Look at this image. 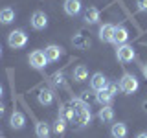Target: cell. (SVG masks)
Returning <instances> with one entry per match:
<instances>
[{
	"label": "cell",
	"instance_id": "1",
	"mask_svg": "<svg viewBox=\"0 0 147 138\" xmlns=\"http://www.w3.org/2000/svg\"><path fill=\"white\" fill-rule=\"evenodd\" d=\"M72 107H74V110H76V118H74V120H76V127L88 125L90 120H92L88 105H86L85 101H81V99H74L72 101Z\"/></svg>",
	"mask_w": 147,
	"mask_h": 138
},
{
	"label": "cell",
	"instance_id": "2",
	"mask_svg": "<svg viewBox=\"0 0 147 138\" xmlns=\"http://www.w3.org/2000/svg\"><path fill=\"white\" fill-rule=\"evenodd\" d=\"M138 87H140V83H138L136 76H132V74H123L121 79H119V90L125 92V94H134Z\"/></svg>",
	"mask_w": 147,
	"mask_h": 138
},
{
	"label": "cell",
	"instance_id": "3",
	"mask_svg": "<svg viewBox=\"0 0 147 138\" xmlns=\"http://www.w3.org/2000/svg\"><path fill=\"white\" fill-rule=\"evenodd\" d=\"M7 44L11 46V48H24V46L28 44V35L24 30H13L11 33L7 35Z\"/></svg>",
	"mask_w": 147,
	"mask_h": 138
},
{
	"label": "cell",
	"instance_id": "4",
	"mask_svg": "<svg viewBox=\"0 0 147 138\" xmlns=\"http://www.w3.org/2000/svg\"><path fill=\"white\" fill-rule=\"evenodd\" d=\"M116 57H118V61H119V63H131L132 59L136 57L134 48H132L131 44H121V46H118V50H116Z\"/></svg>",
	"mask_w": 147,
	"mask_h": 138
},
{
	"label": "cell",
	"instance_id": "5",
	"mask_svg": "<svg viewBox=\"0 0 147 138\" xmlns=\"http://www.w3.org/2000/svg\"><path fill=\"white\" fill-rule=\"evenodd\" d=\"M46 63H48V59H46L44 52H40V50H35V52L30 53V64L37 70H42L46 66Z\"/></svg>",
	"mask_w": 147,
	"mask_h": 138
},
{
	"label": "cell",
	"instance_id": "6",
	"mask_svg": "<svg viewBox=\"0 0 147 138\" xmlns=\"http://www.w3.org/2000/svg\"><path fill=\"white\" fill-rule=\"evenodd\" d=\"M90 87L96 92H99V90H105L109 87V81H107V77H105L101 72H96L94 76H92V79H90Z\"/></svg>",
	"mask_w": 147,
	"mask_h": 138
},
{
	"label": "cell",
	"instance_id": "7",
	"mask_svg": "<svg viewBox=\"0 0 147 138\" xmlns=\"http://www.w3.org/2000/svg\"><path fill=\"white\" fill-rule=\"evenodd\" d=\"M44 55H46V59H48V63H55V61H59V57L63 55V48L57 46V44H50V46L44 48Z\"/></svg>",
	"mask_w": 147,
	"mask_h": 138
},
{
	"label": "cell",
	"instance_id": "8",
	"mask_svg": "<svg viewBox=\"0 0 147 138\" xmlns=\"http://www.w3.org/2000/svg\"><path fill=\"white\" fill-rule=\"evenodd\" d=\"M114 31H116V26L103 24L99 28V41H103V43H114Z\"/></svg>",
	"mask_w": 147,
	"mask_h": 138
},
{
	"label": "cell",
	"instance_id": "9",
	"mask_svg": "<svg viewBox=\"0 0 147 138\" xmlns=\"http://www.w3.org/2000/svg\"><path fill=\"white\" fill-rule=\"evenodd\" d=\"M31 26L35 28V30H44L46 26H48V17H46L44 11H35L33 15H31Z\"/></svg>",
	"mask_w": 147,
	"mask_h": 138
},
{
	"label": "cell",
	"instance_id": "10",
	"mask_svg": "<svg viewBox=\"0 0 147 138\" xmlns=\"http://www.w3.org/2000/svg\"><path fill=\"white\" fill-rule=\"evenodd\" d=\"M63 7H64V13H66V15L76 17V15L81 13V0H64Z\"/></svg>",
	"mask_w": 147,
	"mask_h": 138
},
{
	"label": "cell",
	"instance_id": "11",
	"mask_svg": "<svg viewBox=\"0 0 147 138\" xmlns=\"http://www.w3.org/2000/svg\"><path fill=\"white\" fill-rule=\"evenodd\" d=\"M129 41V31L125 26H116V31H114V44L121 46V44H127Z\"/></svg>",
	"mask_w": 147,
	"mask_h": 138
},
{
	"label": "cell",
	"instance_id": "12",
	"mask_svg": "<svg viewBox=\"0 0 147 138\" xmlns=\"http://www.w3.org/2000/svg\"><path fill=\"white\" fill-rule=\"evenodd\" d=\"M9 125H11L13 129H24L26 125V118H24V114L20 112V110H15V112L11 114V118H9Z\"/></svg>",
	"mask_w": 147,
	"mask_h": 138
},
{
	"label": "cell",
	"instance_id": "13",
	"mask_svg": "<svg viewBox=\"0 0 147 138\" xmlns=\"http://www.w3.org/2000/svg\"><path fill=\"white\" fill-rule=\"evenodd\" d=\"M83 18H85V22H88V24H98L99 18H101V13H99L98 7H86Z\"/></svg>",
	"mask_w": 147,
	"mask_h": 138
},
{
	"label": "cell",
	"instance_id": "14",
	"mask_svg": "<svg viewBox=\"0 0 147 138\" xmlns=\"http://www.w3.org/2000/svg\"><path fill=\"white\" fill-rule=\"evenodd\" d=\"M110 135H112V138H125L127 136V125L123 122L112 123V127H110Z\"/></svg>",
	"mask_w": 147,
	"mask_h": 138
},
{
	"label": "cell",
	"instance_id": "15",
	"mask_svg": "<svg viewBox=\"0 0 147 138\" xmlns=\"http://www.w3.org/2000/svg\"><path fill=\"white\" fill-rule=\"evenodd\" d=\"M96 99H98V103L101 105V107H107V105L112 103L114 96L109 92V89H105V90H99L98 94H96Z\"/></svg>",
	"mask_w": 147,
	"mask_h": 138
},
{
	"label": "cell",
	"instance_id": "16",
	"mask_svg": "<svg viewBox=\"0 0 147 138\" xmlns=\"http://www.w3.org/2000/svg\"><path fill=\"white\" fill-rule=\"evenodd\" d=\"M72 43H74V46H77L79 50H86L90 46V39L86 37L85 33H77V35H74V39H72Z\"/></svg>",
	"mask_w": 147,
	"mask_h": 138
},
{
	"label": "cell",
	"instance_id": "17",
	"mask_svg": "<svg viewBox=\"0 0 147 138\" xmlns=\"http://www.w3.org/2000/svg\"><path fill=\"white\" fill-rule=\"evenodd\" d=\"M13 20H15V11H13V7L0 9V24H11Z\"/></svg>",
	"mask_w": 147,
	"mask_h": 138
},
{
	"label": "cell",
	"instance_id": "18",
	"mask_svg": "<svg viewBox=\"0 0 147 138\" xmlns=\"http://www.w3.org/2000/svg\"><path fill=\"white\" fill-rule=\"evenodd\" d=\"M98 118L101 120L103 123H109V122H112L114 120V109L110 107V105H107V107H103L98 112Z\"/></svg>",
	"mask_w": 147,
	"mask_h": 138
},
{
	"label": "cell",
	"instance_id": "19",
	"mask_svg": "<svg viewBox=\"0 0 147 138\" xmlns=\"http://www.w3.org/2000/svg\"><path fill=\"white\" fill-rule=\"evenodd\" d=\"M35 135L39 138H50V125L46 122H37L35 123Z\"/></svg>",
	"mask_w": 147,
	"mask_h": 138
},
{
	"label": "cell",
	"instance_id": "20",
	"mask_svg": "<svg viewBox=\"0 0 147 138\" xmlns=\"http://www.w3.org/2000/svg\"><path fill=\"white\" fill-rule=\"evenodd\" d=\"M88 77V68L85 64H79V66L74 68V79L76 81H85Z\"/></svg>",
	"mask_w": 147,
	"mask_h": 138
},
{
	"label": "cell",
	"instance_id": "21",
	"mask_svg": "<svg viewBox=\"0 0 147 138\" xmlns=\"http://www.w3.org/2000/svg\"><path fill=\"white\" fill-rule=\"evenodd\" d=\"M52 101H53V94H52V90L42 89V90L39 92V103H40V105H52Z\"/></svg>",
	"mask_w": 147,
	"mask_h": 138
},
{
	"label": "cell",
	"instance_id": "22",
	"mask_svg": "<svg viewBox=\"0 0 147 138\" xmlns=\"http://www.w3.org/2000/svg\"><path fill=\"white\" fill-rule=\"evenodd\" d=\"M64 127H66V120L59 116V120L53 123V131L57 133V135H63V133H64Z\"/></svg>",
	"mask_w": 147,
	"mask_h": 138
},
{
	"label": "cell",
	"instance_id": "23",
	"mask_svg": "<svg viewBox=\"0 0 147 138\" xmlns=\"http://www.w3.org/2000/svg\"><path fill=\"white\" fill-rule=\"evenodd\" d=\"M138 11H147V0H136Z\"/></svg>",
	"mask_w": 147,
	"mask_h": 138
},
{
	"label": "cell",
	"instance_id": "24",
	"mask_svg": "<svg viewBox=\"0 0 147 138\" xmlns=\"http://www.w3.org/2000/svg\"><path fill=\"white\" fill-rule=\"evenodd\" d=\"M107 89H109V92H110V94H116V92L119 90V85H118V83H109V87H107Z\"/></svg>",
	"mask_w": 147,
	"mask_h": 138
},
{
	"label": "cell",
	"instance_id": "25",
	"mask_svg": "<svg viewBox=\"0 0 147 138\" xmlns=\"http://www.w3.org/2000/svg\"><path fill=\"white\" fill-rule=\"evenodd\" d=\"M142 74H144V77L147 79V63H145V64H142Z\"/></svg>",
	"mask_w": 147,
	"mask_h": 138
},
{
	"label": "cell",
	"instance_id": "26",
	"mask_svg": "<svg viewBox=\"0 0 147 138\" xmlns=\"http://www.w3.org/2000/svg\"><path fill=\"white\" fill-rule=\"evenodd\" d=\"M4 112H6V107H4V103H0V118L4 116Z\"/></svg>",
	"mask_w": 147,
	"mask_h": 138
},
{
	"label": "cell",
	"instance_id": "27",
	"mask_svg": "<svg viewBox=\"0 0 147 138\" xmlns=\"http://www.w3.org/2000/svg\"><path fill=\"white\" fill-rule=\"evenodd\" d=\"M136 138H147V133H140V135H138Z\"/></svg>",
	"mask_w": 147,
	"mask_h": 138
},
{
	"label": "cell",
	"instance_id": "28",
	"mask_svg": "<svg viewBox=\"0 0 147 138\" xmlns=\"http://www.w3.org/2000/svg\"><path fill=\"white\" fill-rule=\"evenodd\" d=\"M4 96V89H2V85H0V98Z\"/></svg>",
	"mask_w": 147,
	"mask_h": 138
},
{
	"label": "cell",
	"instance_id": "29",
	"mask_svg": "<svg viewBox=\"0 0 147 138\" xmlns=\"http://www.w3.org/2000/svg\"><path fill=\"white\" fill-rule=\"evenodd\" d=\"M0 57H2V46H0Z\"/></svg>",
	"mask_w": 147,
	"mask_h": 138
},
{
	"label": "cell",
	"instance_id": "30",
	"mask_svg": "<svg viewBox=\"0 0 147 138\" xmlns=\"http://www.w3.org/2000/svg\"><path fill=\"white\" fill-rule=\"evenodd\" d=\"M0 138H2V131H0Z\"/></svg>",
	"mask_w": 147,
	"mask_h": 138
}]
</instances>
